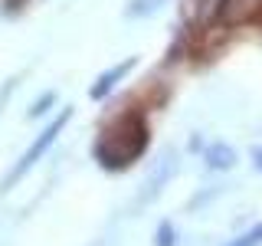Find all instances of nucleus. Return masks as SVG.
Wrapping results in <instances>:
<instances>
[{"mask_svg": "<svg viewBox=\"0 0 262 246\" xmlns=\"http://www.w3.org/2000/svg\"><path fill=\"white\" fill-rule=\"evenodd\" d=\"M147 148V121L138 112H125L121 118H115L108 128L102 131L95 145V158L102 168L121 171L131 161H138Z\"/></svg>", "mask_w": 262, "mask_h": 246, "instance_id": "obj_1", "label": "nucleus"}, {"mask_svg": "<svg viewBox=\"0 0 262 246\" xmlns=\"http://www.w3.org/2000/svg\"><path fill=\"white\" fill-rule=\"evenodd\" d=\"M69 118H72V109H62V112L56 115V118L49 121V125H46L43 131H39V135H36V141H33V145L27 148V151H23V158L16 161V164H13V171L4 177V191H7V187H13L16 180H20V177H23V174H27V171L33 168V164H39V158H43L49 148H53L56 135H59V131L66 128V121H69Z\"/></svg>", "mask_w": 262, "mask_h": 246, "instance_id": "obj_2", "label": "nucleus"}, {"mask_svg": "<svg viewBox=\"0 0 262 246\" xmlns=\"http://www.w3.org/2000/svg\"><path fill=\"white\" fill-rule=\"evenodd\" d=\"M131 69H135V59H125V63L112 66L108 72H102V76H98V82L92 86V95H95V98H105L115 86H118V79H121V76H128Z\"/></svg>", "mask_w": 262, "mask_h": 246, "instance_id": "obj_3", "label": "nucleus"}, {"mask_svg": "<svg viewBox=\"0 0 262 246\" xmlns=\"http://www.w3.org/2000/svg\"><path fill=\"white\" fill-rule=\"evenodd\" d=\"M210 168H220V171H226V168H233V161H236V154L229 151L226 145H216V148H210Z\"/></svg>", "mask_w": 262, "mask_h": 246, "instance_id": "obj_4", "label": "nucleus"}, {"mask_svg": "<svg viewBox=\"0 0 262 246\" xmlns=\"http://www.w3.org/2000/svg\"><path fill=\"white\" fill-rule=\"evenodd\" d=\"M226 246H262V223H256L252 230H246V233L236 236V240H229Z\"/></svg>", "mask_w": 262, "mask_h": 246, "instance_id": "obj_5", "label": "nucleus"}, {"mask_svg": "<svg viewBox=\"0 0 262 246\" xmlns=\"http://www.w3.org/2000/svg\"><path fill=\"white\" fill-rule=\"evenodd\" d=\"M161 4H164V0H131V4H128V16H147V13L158 10Z\"/></svg>", "mask_w": 262, "mask_h": 246, "instance_id": "obj_6", "label": "nucleus"}, {"mask_svg": "<svg viewBox=\"0 0 262 246\" xmlns=\"http://www.w3.org/2000/svg\"><path fill=\"white\" fill-rule=\"evenodd\" d=\"M252 161H256V168L262 171V148H256V151H252Z\"/></svg>", "mask_w": 262, "mask_h": 246, "instance_id": "obj_7", "label": "nucleus"}]
</instances>
